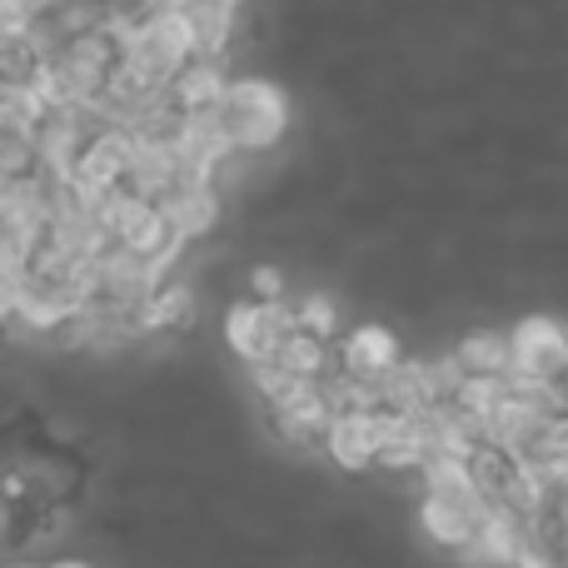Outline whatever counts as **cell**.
<instances>
[{"instance_id": "obj_1", "label": "cell", "mask_w": 568, "mask_h": 568, "mask_svg": "<svg viewBox=\"0 0 568 568\" xmlns=\"http://www.w3.org/2000/svg\"><path fill=\"white\" fill-rule=\"evenodd\" d=\"M215 130L230 155L270 150L284 130H290V100H284V90L265 75L225 80V95H220V105H215Z\"/></svg>"}, {"instance_id": "obj_2", "label": "cell", "mask_w": 568, "mask_h": 568, "mask_svg": "<svg viewBox=\"0 0 568 568\" xmlns=\"http://www.w3.org/2000/svg\"><path fill=\"white\" fill-rule=\"evenodd\" d=\"M284 334H294L290 300H240L225 314V339L245 364H270Z\"/></svg>"}, {"instance_id": "obj_3", "label": "cell", "mask_w": 568, "mask_h": 568, "mask_svg": "<svg viewBox=\"0 0 568 568\" xmlns=\"http://www.w3.org/2000/svg\"><path fill=\"white\" fill-rule=\"evenodd\" d=\"M509 374L519 379H539V384H559L568 369V334L559 320L549 314H529L519 320L509 334Z\"/></svg>"}, {"instance_id": "obj_4", "label": "cell", "mask_w": 568, "mask_h": 568, "mask_svg": "<svg viewBox=\"0 0 568 568\" xmlns=\"http://www.w3.org/2000/svg\"><path fill=\"white\" fill-rule=\"evenodd\" d=\"M399 359H404V349H399V339H394L384 324H359V329H349V339L334 349V374L359 379V384H374L379 374H389Z\"/></svg>"}, {"instance_id": "obj_5", "label": "cell", "mask_w": 568, "mask_h": 568, "mask_svg": "<svg viewBox=\"0 0 568 568\" xmlns=\"http://www.w3.org/2000/svg\"><path fill=\"white\" fill-rule=\"evenodd\" d=\"M270 424L284 444L294 449H324V429H329V409H324L320 384H294V394L270 409Z\"/></svg>"}, {"instance_id": "obj_6", "label": "cell", "mask_w": 568, "mask_h": 568, "mask_svg": "<svg viewBox=\"0 0 568 568\" xmlns=\"http://www.w3.org/2000/svg\"><path fill=\"white\" fill-rule=\"evenodd\" d=\"M379 444H384V414H339L324 429V454L349 474L369 469Z\"/></svg>"}, {"instance_id": "obj_7", "label": "cell", "mask_w": 568, "mask_h": 568, "mask_svg": "<svg viewBox=\"0 0 568 568\" xmlns=\"http://www.w3.org/2000/svg\"><path fill=\"white\" fill-rule=\"evenodd\" d=\"M449 359L464 379H504L509 374V339H504V329H469L449 349Z\"/></svg>"}, {"instance_id": "obj_8", "label": "cell", "mask_w": 568, "mask_h": 568, "mask_svg": "<svg viewBox=\"0 0 568 568\" xmlns=\"http://www.w3.org/2000/svg\"><path fill=\"white\" fill-rule=\"evenodd\" d=\"M160 215L180 230L185 240H200L220 225V190L215 185H195V190H175V195L160 205Z\"/></svg>"}, {"instance_id": "obj_9", "label": "cell", "mask_w": 568, "mask_h": 568, "mask_svg": "<svg viewBox=\"0 0 568 568\" xmlns=\"http://www.w3.org/2000/svg\"><path fill=\"white\" fill-rule=\"evenodd\" d=\"M275 364L290 379H304V384H320L334 374V354L324 349V339H314V334H304V329L284 334L275 344Z\"/></svg>"}, {"instance_id": "obj_10", "label": "cell", "mask_w": 568, "mask_h": 568, "mask_svg": "<svg viewBox=\"0 0 568 568\" xmlns=\"http://www.w3.org/2000/svg\"><path fill=\"white\" fill-rule=\"evenodd\" d=\"M334 324H339V310H334L329 294H310V300L294 304V329H304V334H314V339L329 344Z\"/></svg>"}, {"instance_id": "obj_11", "label": "cell", "mask_w": 568, "mask_h": 568, "mask_svg": "<svg viewBox=\"0 0 568 568\" xmlns=\"http://www.w3.org/2000/svg\"><path fill=\"white\" fill-rule=\"evenodd\" d=\"M250 300H284V275L275 265H255V270H250Z\"/></svg>"}, {"instance_id": "obj_12", "label": "cell", "mask_w": 568, "mask_h": 568, "mask_svg": "<svg viewBox=\"0 0 568 568\" xmlns=\"http://www.w3.org/2000/svg\"><path fill=\"white\" fill-rule=\"evenodd\" d=\"M16 314V275H0V324H10Z\"/></svg>"}]
</instances>
